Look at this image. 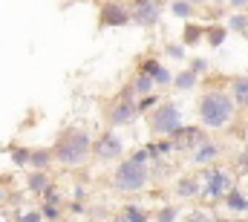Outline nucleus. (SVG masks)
<instances>
[{
	"instance_id": "f257e3e1",
	"label": "nucleus",
	"mask_w": 248,
	"mask_h": 222,
	"mask_svg": "<svg viewBox=\"0 0 248 222\" xmlns=\"http://www.w3.org/2000/svg\"><path fill=\"white\" fill-rule=\"evenodd\" d=\"M237 101L231 95V90L225 87H205V93L196 101V118L205 130L222 133L237 121Z\"/></svg>"
},
{
	"instance_id": "f03ea898",
	"label": "nucleus",
	"mask_w": 248,
	"mask_h": 222,
	"mask_svg": "<svg viewBox=\"0 0 248 222\" xmlns=\"http://www.w3.org/2000/svg\"><path fill=\"white\" fill-rule=\"evenodd\" d=\"M52 153H55V162L66 170H78L93 159V136L87 130H63L58 136V142L52 144Z\"/></svg>"
},
{
	"instance_id": "7ed1b4c3",
	"label": "nucleus",
	"mask_w": 248,
	"mask_h": 222,
	"mask_svg": "<svg viewBox=\"0 0 248 222\" xmlns=\"http://www.w3.org/2000/svg\"><path fill=\"white\" fill-rule=\"evenodd\" d=\"M150 182H153L150 162H139L130 153L124 159H119L113 173H110V188L119 193H144L150 188Z\"/></svg>"
},
{
	"instance_id": "20e7f679",
	"label": "nucleus",
	"mask_w": 248,
	"mask_h": 222,
	"mask_svg": "<svg viewBox=\"0 0 248 222\" xmlns=\"http://www.w3.org/2000/svg\"><path fill=\"white\" fill-rule=\"evenodd\" d=\"M199 199L205 205H222L225 193L234 188V167H225V165H208V167H199Z\"/></svg>"
},
{
	"instance_id": "39448f33",
	"label": "nucleus",
	"mask_w": 248,
	"mask_h": 222,
	"mask_svg": "<svg viewBox=\"0 0 248 222\" xmlns=\"http://www.w3.org/2000/svg\"><path fill=\"white\" fill-rule=\"evenodd\" d=\"M136 101H139L136 87H133V84H124L122 90H119V95H116V98L107 104V110H104L107 127H127V124H133V121L139 118Z\"/></svg>"
},
{
	"instance_id": "423d86ee",
	"label": "nucleus",
	"mask_w": 248,
	"mask_h": 222,
	"mask_svg": "<svg viewBox=\"0 0 248 222\" xmlns=\"http://www.w3.org/2000/svg\"><path fill=\"white\" fill-rule=\"evenodd\" d=\"M185 124V112L173 101H162L159 107L147 112V127L153 130V136H173V130H179Z\"/></svg>"
},
{
	"instance_id": "0eeeda50",
	"label": "nucleus",
	"mask_w": 248,
	"mask_h": 222,
	"mask_svg": "<svg viewBox=\"0 0 248 222\" xmlns=\"http://www.w3.org/2000/svg\"><path fill=\"white\" fill-rule=\"evenodd\" d=\"M124 153H127L124 150V136L116 127H110V130H104L93 139V159L101 162V165H116L119 159H124Z\"/></svg>"
},
{
	"instance_id": "6e6552de",
	"label": "nucleus",
	"mask_w": 248,
	"mask_h": 222,
	"mask_svg": "<svg viewBox=\"0 0 248 222\" xmlns=\"http://www.w3.org/2000/svg\"><path fill=\"white\" fill-rule=\"evenodd\" d=\"M130 23H133V17H130V6L124 0H104L98 6V29H122Z\"/></svg>"
},
{
	"instance_id": "1a4fd4ad",
	"label": "nucleus",
	"mask_w": 248,
	"mask_h": 222,
	"mask_svg": "<svg viewBox=\"0 0 248 222\" xmlns=\"http://www.w3.org/2000/svg\"><path fill=\"white\" fill-rule=\"evenodd\" d=\"M127 6H130V17H133L136 26L153 29V26H159V20H162V6H165V0H130Z\"/></svg>"
},
{
	"instance_id": "9d476101",
	"label": "nucleus",
	"mask_w": 248,
	"mask_h": 222,
	"mask_svg": "<svg viewBox=\"0 0 248 222\" xmlns=\"http://www.w3.org/2000/svg\"><path fill=\"white\" fill-rule=\"evenodd\" d=\"M222 156H225V144L217 142L214 136H208L202 144H196V147L187 153V162L193 167H208V165H217Z\"/></svg>"
},
{
	"instance_id": "9b49d317",
	"label": "nucleus",
	"mask_w": 248,
	"mask_h": 222,
	"mask_svg": "<svg viewBox=\"0 0 248 222\" xmlns=\"http://www.w3.org/2000/svg\"><path fill=\"white\" fill-rule=\"evenodd\" d=\"M208 136H211V133H208L202 124H199V127H196V124H182L179 130H173L170 139H173V144H176V153H190V150H193L196 144H202Z\"/></svg>"
},
{
	"instance_id": "f8f14e48",
	"label": "nucleus",
	"mask_w": 248,
	"mask_h": 222,
	"mask_svg": "<svg viewBox=\"0 0 248 222\" xmlns=\"http://www.w3.org/2000/svg\"><path fill=\"white\" fill-rule=\"evenodd\" d=\"M139 69H141V72H147V75L156 81V87H159V90H165V87H170V84H173V72H170V69H168L159 58H153V55H150V58H141Z\"/></svg>"
},
{
	"instance_id": "ddd939ff",
	"label": "nucleus",
	"mask_w": 248,
	"mask_h": 222,
	"mask_svg": "<svg viewBox=\"0 0 248 222\" xmlns=\"http://www.w3.org/2000/svg\"><path fill=\"white\" fill-rule=\"evenodd\" d=\"M173 196L182 199V202L199 199V176H196V173H182V176H176V182H173Z\"/></svg>"
},
{
	"instance_id": "4468645a",
	"label": "nucleus",
	"mask_w": 248,
	"mask_h": 222,
	"mask_svg": "<svg viewBox=\"0 0 248 222\" xmlns=\"http://www.w3.org/2000/svg\"><path fill=\"white\" fill-rule=\"evenodd\" d=\"M144 150L150 153V162H156V159H170L176 153V144L170 136H156V142H147Z\"/></svg>"
},
{
	"instance_id": "2eb2a0df",
	"label": "nucleus",
	"mask_w": 248,
	"mask_h": 222,
	"mask_svg": "<svg viewBox=\"0 0 248 222\" xmlns=\"http://www.w3.org/2000/svg\"><path fill=\"white\" fill-rule=\"evenodd\" d=\"M49 185H55V182H52V173H49V170H35V167H32V170L26 173V190H29V193L41 196V193H44V190H46Z\"/></svg>"
},
{
	"instance_id": "dca6fc26",
	"label": "nucleus",
	"mask_w": 248,
	"mask_h": 222,
	"mask_svg": "<svg viewBox=\"0 0 248 222\" xmlns=\"http://www.w3.org/2000/svg\"><path fill=\"white\" fill-rule=\"evenodd\" d=\"M222 205H225V211H231V214H248V193L243 190V188L234 185V188L225 193Z\"/></svg>"
},
{
	"instance_id": "f3484780",
	"label": "nucleus",
	"mask_w": 248,
	"mask_h": 222,
	"mask_svg": "<svg viewBox=\"0 0 248 222\" xmlns=\"http://www.w3.org/2000/svg\"><path fill=\"white\" fill-rule=\"evenodd\" d=\"M228 90H231L237 107H240V110H248V75H234V78L228 81Z\"/></svg>"
},
{
	"instance_id": "a211bd4d",
	"label": "nucleus",
	"mask_w": 248,
	"mask_h": 222,
	"mask_svg": "<svg viewBox=\"0 0 248 222\" xmlns=\"http://www.w3.org/2000/svg\"><path fill=\"white\" fill-rule=\"evenodd\" d=\"M176 93H190V90H196L199 87V75L190 69V66H185V69H179L176 75H173V84H170Z\"/></svg>"
},
{
	"instance_id": "6ab92c4d",
	"label": "nucleus",
	"mask_w": 248,
	"mask_h": 222,
	"mask_svg": "<svg viewBox=\"0 0 248 222\" xmlns=\"http://www.w3.org/2000/svg\"><path fill=\"white\" fill-rule=\"evenodd\" d=\"M52 165H55L52 147H35V150L29 153V167H35V170H49Z\"/></svg>"
},
{
	"instance_id": "aec40b11",
	"label": "nucleus",
	"mask_w": 248,
	"mask_h": 222,
	"mask_svg": "<svg viewBox=\"0 0 248 222\" xmlns=\"http://www.w3.org/2000/svg\"><path fill=\"white\" fill-rule=\"evenodd\" d=\"M205 41V23H196V20H185L182 26V44L185 47H196Z\"/></svg>"
},
{
	"instance_id": "412c9836",
	"label": "nucleus",
	"mask_w": 248,
	"mask_h": 222,
	"mask_svg": "<svg viewBox=\"0 0 248 222\" xmlns=\"http://www.w3.org/2000/svg\"><path fill=\"white\" fill-rule=\"evenodd\" d=\"M113 222H150V214H147L141 205H133V202H127Z\"/></svg>"
},
{
	"instance_id": "4be33fe9",
	"label": "nucleus",
	"mask_w": 248,
	"mask_h": 222,
	"mask_svg": "<svg viewBox=\"0 0 248 222\" xmlns=\"http://www.w3.org/2000/svg\"><path fill=\"white\" fill-rule=\"evenodd\" d=\"M205 41H208V47L219 49V47L228 41V26H225V23H208V26H205Z\"/></svg>"
},
{
	"instance_id": "5701e85b",
	"label": "nucleus",
	"mask_w": 248,
	"mask_h": 222,
	"mask_svg": "<svg viewBox=\"0 0 248 222\" xmlns=\"http://www.w3.org/2000/svg\"><path fill=\"white\" fill-rule=\"evenodd\" d=\"M179 222H219V220H217V214L211 211V205H199V208L185 211V214L179 217Z\"/></svg>"
},
{
	"instance_id": "b1692460",
	"label": "nucleus",
	"mask_w": 248,
	"mask_h": 222,
	"mask_svg": "<svg viewBox=\"0 0 248 222\" xmlns=\"http://www.w3.org/2000/svg\"><path fill=\"white\" fill-rule=\"evenodd\" d=\"M130 84L136 87V95H147V93H156V90H159V87H156V81H153L147 72H141V69L133 75V81H130Z\"/></svg>"
},
{
	"instance_id": "393cba45",
	"label": "nucleus",
	"mask_w": 248,
	"mask_h": 222,
	"mask_svg": "<svg viewBox=\"0 0 248 222\" xmlns=\"http://www.w3.org/2000/svg\"><path fill=\"white\" fill-rule=\"evenodd\" d=\"M225 26H228V32L248 35V15H246V9H234V15H228Z\"/></svg>"
},
{
	"instance_id": "a878e982",
	"label": "nucleus",
	"mask_w": 248,
	"mask_h": 222,
	"mask_svg": "<svg viewBox=\"0 0 248 222\" xmlns=\"http://www.w3.org/2000/svg\"><path fill=\"white\" fill-rule=\"evenodd\" d=\"M193 12H196V6H193L190 0H170V15H173V17H179V20H190Z\"/></svg>"
},
{
	"instance_id": "bb28decb",
	"label": "nucleus",
	"mask_w": 248,
	"mask_h": 222,
	"mask_svg": "<svg viewBox=\"0 0 248 222\" xmlns=\"http://www.w3.org/2000/svg\"><path fill=\"white\" fill-rule=\"evenodd\" d=\"M179 217H182V208H179V205H162V208H156V214H153L156 222H179Z\"/></svg>"
},
{
	"instance_id": "cd10ccee",
	"label": "nucleus",
	"mask_w": 248,
	"mask_h": 222,
	"mask_svg": "<svg viewBox=\"0 0 248 222\" xmlns=\"http://www.w3.org/2000/svg\"><path fill=\"white\" fill-rule=\"evenodd\" d=\"M162 104V95L159 93H147V95H139V101H136V107H139V115H147V112L153 110V107H159Z\"/></svg>"
},
{
	"instance_id": "c85d7f7f",
	"label": "nucleus",
	"mask_w": 248,
	"mask_h": 222,
	"mask_svg": "<svg viewBox=\"0 0 248 222\" xmlns=\"http://www.w3.org/2000/svg\"><path fill=\"white\" fill-rule=\"evenodd\" d=\"M6 150H9V159L17 167L29 165V153H32V150H26V147H20V144H12V147H6Z\"/></svg>"
},
{
	"instance_id": "c756f323",
	"label": "nucleus",
	"mask_w": 248,
	"mask_h": 222,
	"mask_svg": "<svg viewBox=\"0 0 248 222\" xmlns=\"http://www.w3.org/2000/svg\"><path fill=\"white\" fill-rule=\"evenodd\" d=\"M41 199H44L46 205H63V190L58 185H49V188L41 193Z\"/></svg>"
},
{
	"instance_id": "7c9ffc66",
	"label": "nucleus",
	"mask_w": 248,
	"mask_h": 222,
	"mask_svg": "<svg viewBox=\"0 0 248 222\" xmlns=\"http://www.w3.org/2000/svg\"><path fill=\"white\" fill-rule=\"evenodd\" d=\"M231 167H234L240 176H248V150H237L234 159H231Z\"/></svg>"
},
{
	"instance_id": "2f4dec72",
	"label": "nucleus",
	"mask_w": 248,
	"mask_h": 222,
	"mask_svg": "<svg viewBox=\"0 0 248 222\" xmlns=\"http://www.w3.org/2000/svg\"><path fill=\"white\" fill-rule=\"evenodd\" d=\"M15 222H46L41 208H29V211H17L15 214Z\"/></svg>"
},
{
	"instance_id": "473e14b6",
	"label": "nucleus",
	"mask_w": 248,
	"mask_h": 222,
	"mask_svg": "<svg viewBox=\"0 0 248 222\" xmlns=\"http://www.w3.org/2000/svg\"><path fill=\"white\" fill-rule=\"evenodd\" d=\"M41 214H44V220L46 222H58L63 217V205H41Z\"/></svg>"
},
{
	"instance_id": "72a5a7b5",
	"label": "nucleus",
	"mask_w": 248,
	"mask_h": 222,
	"mask_svg": "<svg viewBox=\"0 0 248 222\" xmlns=\"http://www.w3.org/2000/svg\"><path fill=\"white\" fill-rule=\"evenodd\" d=\"M185 44L179 41V44H165V55L170 58V61H185Z\"/></svg>"
},
{
	"instance_id": "f704fd0d",
	"label": "nucleus",
	"mask_w": 248,
	"mask_h": 222,
	"mask_svg": "<svg viewBox=\"0 0 248 222\" xmlns=\"http://www.w3.org/2000/svg\"><path fill=\"white\" fill-rule=\"evenodd\" d=\"M187 66H190V69H193L199 78L211 72V63H208V58H190V61H187Z\"/></svg>"
},
{
	"instance_id": "c9c22d12",
	"label": "nucleus",
	"mask_w": 248,
	"mask_h": 222,
	"mask_svg": "<svg viewBox=\"0 0 248 222\" xmlns=\"http://www.w3.org/2000/svg\"><path fill=\"white\" fill-rule=\"evenodd\" d=\"M66 214H72V217H87V214H90V208H87V202H84V199H72V202L66 205Z\"/></svg>"
},
{
	"instance_id": "e433bc0d",
	"label": "nucleus",
	"mask_w": 248,
	"mask_h": 222,
	"mask_svg": "<svg viewBox=\"0 0 248 222\" xmlns=\"http://www.w3.org/2000/svg\"><path fill=\"white\" fill-rule=\"evenodd\" d=\"M6 199H9V188H6V179H0V214L6 208Z\"/></svg>"
},
{
	"instance_id": "4c0bfd02",
	"label": "nucleus",
	"mask_w": 248,
	"mask_h": 222,
	"mask_svg": "<svg viewBox=\"0 0 248 222\" xmlns=\"http://www.w3.org/2000/svg\"><path fill=\"white\" fill-rule=\"evenodd\" d=\"M72 199H87V188L84 185H75L72 188Z\"/></svg>"
},
{
	"instance_id": "58836bf2",
	"label": "nucleus",
	"mask_w": 248,
	"mask_h": 222,
	"mask_svg": "<svg viewBox=\"0 0 248 222\" xmlns=\"http://www.w3.org/2000/svg\"><path fill=\"white\" fill-rule=\"evenodd\" d=\"M231 9H248V0H228Z\"/></svg>"
},
{
	"instance_id": "ea45409f",
	"label": "nucleus",
	"mask_w": 248,
	"mask_h": 222,
	"mask_svg": "<svg viewBox=\"0 0 248 222\" xmlns=\"http://www.w3.org/2000/svg\"><path fill=\"white\" fill-rule=\"evenodd\" d=\"M190 3H193V6H196V9H202V6H208V3H211V0H190Z\"/></svg>"
},
{
	"instance_id": "a19ab883",
	"label": "nucleus",
	"mask_w": 248,
	"mask_h": 222,
	"mask_svg": "<svg viewBox=\"0 0 248 222\" xmlns=\"http://www.w3.org/2000/svg\"><path fill=\"white\" fill-rule=\"evenodd\" d=\"M81 222H98V220H95V217H90V214H87V217H84V220H81Z\"/></svg>"
},
{
	"instance_id": "79ce46f5",
	"label": "nucleus",
	"mask_w": 248,
	"mask_h": 222,
	"mask_svg": "<svg viewBox=\"0 0 248 222\" xmlns=\"http://www.w3.org/2000/svg\"><path fill=\"white\" fill-rule=\"evenodd\" d=\"M211 3H214V6H222V3H228V0H211Z\"/></svg>"
},
{
	"instance_id": "37998d69",
	"label": "nucleus",
	"mask_w": 248,
	"mask_h": 222,
	"mask_svg": "<svg viewBox=\"0 0 248 222\" xmlns=\"http://www.w3.org/2000/svg\"><path fill=\"white\" fill-rule=\"evenodd\" d=\"M246 75H248V72H246Z\"/></svg>"
}]
</instances>
